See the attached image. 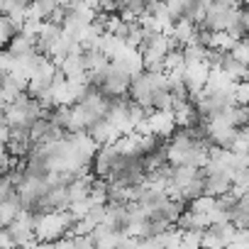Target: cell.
Segmentation results:
<instances>
[{
	"label": "cell",
	"instance_id": "6da1fadb",
	"mask_svg": "<svg viewBox=\"0 0 249 249\" xmlns=\"http://www.w3.org/2000/svg\"><path fill=\"white\" fill-rule=\"evenodd\" d=\"M90 137H93V142L100 147V144H112L117 137H120V130L115 127V124L107 120V117H103V120H98V122H93L90 127L86 130Z\"/></svg>",
	"mask_w": 249,
	"mask_h": 249
},
{
	"label": "cell",
	"instance_id": "7a4b0ae2",
	"mask_svg": "<svg viewBox=\"0 0 249 249\" xmlns=\"http://www.w3.org/2000/svg\"><path fill=\"white\" fill-rule=\"evenodd\" d=\"M217 69L225 73V76H230L232 81H247L249 78V71H247V64H242V61H237L230 52H222V56H220V64H217Z\"/></svg>",
	"mask_w": 249,
	"mask_h": 249
},
{
	"label": "cell",
	"instance_id": "3957f363",
	"mask_svg": "<svg viewBox=\"0 0 249 249\" xmlns=\"http://www.w3.org/2000/svg\"><path fill=\"white\" fill-rule=\"evenodd\" d=\"M56 69H59L66 78H81V76L86 73L83 61H81V52H69V54L56 64Z\"/></svg>",
	"mask_w": 249,
	"mask_h": 249
},
{
	"label": "cell",
	"instance_id": "277c9868",
	"mask_svg": "<svg viewBox=\"0 0 249 249\" xmlns=\"http://www.w3.org/2000/svg\"><path fill=\"white\" fill-rule=\"evenodd\" d=\"M81 61H83V69L86 71H100L107 66V56L98 49V47H83L81 49Z\"/></svg>",
	"mask_w": 249,
	"mask_h": 249
},
{
	"label": "cell",
	"instance_id": "5b68a950",
	"mask_svg": "<svg viewBox=\"0 0 249 249\" xmlns=\"http://www.w3.org/2000/svg\"><path fill=\"white\" fill-rule=\"evenodd\" d=\"M230 54H232L237 61L247 64V61H249V47H247V39H237V42L230 47Z\"/></svg>",
	"mask_w": 249,
	"mask_h": 249
},
{
	"label": "cell",
	"instance_id": "8992f818",
	"mask_svg": "<svg viewBox=\"0 0 249 249\" xmlns=\"http://www.w3.org/2000/svg\"><path fill=\"white\" fill-rule=\"evenodd\" d=\"M0 247H10V237L5 227H0Z\"/></svg>",
	"mask_w": 249,
	"mask_h": 249
},
{
	"label": "cell",
	"instance_id": "52a82bcc",
	"mask_svg": "<svg viewBox=\"0 0 249 249\" xmlns=\"http://www.w3.org/2000/svg\"><path fill=\"white\" fill-rule=\"evenodd\" d=\"M0 15H3V13H0Z\"/></svg>",
	"mask_w": 249,
	"mask_h": 249
}]
</instances>
